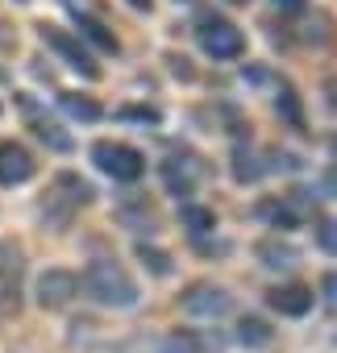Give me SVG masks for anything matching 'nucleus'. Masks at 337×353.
Here are the masks:
<instances>
[{
    "mask_svg": "<svg viewBox=\"0 0 337 353\" xmlns=\"http://www.w3.org/2000/svg\"><path fill=\"white\" fill-rule=\"evenodd\" d=\"M320 295H325V303L337 307V270H329V274L320 279Z\"/></svg>",
    "mask_w": 337,
    "mask_h": 353,
    "instance_id": "4be33fe9",
    "label": "nucleus"
},
{
    "mask_svg": "<svg viewBox=\"0 0 337 353\" xmlns=\"http://www.w3.org/2000/svg\"><path fill=\"white\" fill-rule=\"evenodd\" d=\"M320 245H325V250H337V225H325V229H320Z\"/></svg>",
    "mask_w": 337,
    "mask_h": 353,
    "instance_id": "5701e85b",
    "label": "nucleus"
},
{
    "mask_svg": "<svg viewBox=\"0 0 337 353\" xmlns=\"http://www.w3.org/2000/svg\"><path fill=\"white\" fill-rule=\"evenodd\" d=\"M275 5H279V9H291V13H300V9H304V0H275Z\"/></svg>",
    "mask_w": 337,
    "mask_h": 353,
    "instance_id": "393cba45",
    "label": "nucleus"
},
{
    "mask_svg": "<svg viewBox=\"0 0 337 353\" xmlns=\"http://www.w3.org/2000/svg\"><path fill=\"white\" fill-rule=\"evenodd\" d=\"M229 5H246V0H229Z\"/></svg>",
    "mask_w": 337,
    "mask_h": 353,
    "instance_id": "cd10ccee",
    "label": "nucleus"
},
{
    "mask_svg": "<svg viewBox=\"0 0 337 353\" xmlns=\"http://www.w3.org/2000/svg\"><path fill=\"white\" fill-rule=\"evenodd\" d=\"M21 274H26L21 250L13 241H0V316L17 312V303H21Z\"/></svg>",
    "mask_w": 337,
    "mask_h": 353,
    "instance_id": "0eeeda50",
    "label": "nucleus"
},
{
    "mask_svg": "<svg viewBox=\"0 0 337 353\" xmlns=\"http://www.w3.org/2000/svg\"><path fill=\"white\" fill-rule=\"evenodd\" d=\"M75 295H79V274H75V270H63V266L42 270V274H38V283H34V303H38V307H46V312L67 307Z\"/></svg>",
    "mask_w": 337,
    "mask_h": 353,
    "instance_id": "39448f33",
    "label": "nucleus"
},
{
    "mask_svg": "<svg viewBox=\"0 0 337 353\" xmlns=\"http://www.w3.org/2000/svg\"><path fill=\"white\" fill-rule=\"evenodd\" d=\"M258 258H262V266H271V270H287V266L296 262V250H291V245H279V241H258Z\"/></svg>",
    "mask_w": 337,
    "mask_h": 353,
    "instance_id": "a211bd4d",
    "label": "nucleus"
},
{
    "mask_svg": "<svg viewBox=\"0 0 337 353\" xmlns=\"http://www.w3.org/2000/svg\"><path fill=\"white\" fill-rule=\"evenodd\" d=\"M137 258H142V266H146L154 279H171V274H175V262H171V254H166V250H158V245H146V241H137Z\"/></svg>",
    "mask_w": 337,
    "mask_h": 353,
    "instance_id": "f8f14e48",
    "label": "nucleus"
},
{
    "mask_svg": "<svg viewBox=\"0 0 337 353\" xmlns=\"http://www.w3.org/2000/svg\"><path fill=\"white\" fill-rule=\"evenodd\" d=\"M258 212H262V216H267V221H271L275 229H296V221H300V216H296V212H291L287 204H262Z\"/></svg>",
    "mask_w": 337,
    "mask_h": 353,
    "instance_id": "aec40b11",
    "label": "nucleus"
},
{
    "mask_svg": "<svg viewBox=\"0 0 337 353\" xmlns=\"http://www.w3.org/2000/svg\"><path fill=\"white\" fill-rule=\"evenodd\" d=\"M200 179H204V162L196 154H171L162 162V183L175 200H188L200 188Z\"/></svg>",
    "mask_w": 337,
    "mask_h": 353,
    "instance_id": "423d86ee",
    "label": "nucleus"
},
{
    "mask_svg": "<svg viewBox=\"0 0 337 353\" xmlns=\"http://www.w3.org/2000/svg\"><path fill=\"white\" fill-rule=\"evenodd\" d=\"M34 133H38V141H46L50 150H59V154H71V133H63V125H55V121H34Z\"/></svg>",
    "mask_w": 337,
    "mask_h": 353,
    "instance_id": "f3484780",
    "label": "nucleus"
},
{
    "mask_svg": "<svg viewBox=\"0 0 337 353\" xmlns=\"http://www.w3.org/2000/svg\"><path fill=\"white\" fill-rule=\"evenodd\" d=\"M158 353H196V341H192V336H180V332H175L171 341H166V345L158 349Z\"/></svg>",
    "mask_w": 337,
    "mask_h": 353,
    "instance_id": "412c9836",
    "label": "nucleus"
},
{
    "mask_svg": "<svg viewBox=\"0 0 337 353\" xmlns=\"http://www.w3.org/2000/svg\"><path fill=\"white\" fill-rule=\"evenodd\" d=\"M125 117H133V121H158L154 108H125Z\"/></svg>",
    "mask_w": 337,
    "mask_h": 353,
    "instance_id": "b1692460",
    "label": "nucleus"
},
{
    "mask_svg": "<svg viewBox=\"0 0 337 353\" xmlns=\"http://www.w3.org/2000/svg\"><path fill=\"white\" fill-rule=\"evenodd\" d=\"M75 21H79V34L88 38V42H96L104 54H117L121 46H117V38L108 34V26L104 21H96V17H88V13H75Z\"/></svg>",
    "mask_w": 337,
    "mask_h": 353,
    "instance_id": "ddd939ff",
    "label": "nucleus"
},
{
    "mask_svg": "<svg viewBox=\"0 0 337 353\" xmlns=\"http://www.w3.org/2000/svg\"><path fill=\"white\" fill-rule=\"evenodd\" d=\"M325 183H329V188H337V170H329V179H325Z\"/></svg>",
    "mask_w": 337,
    "mask_h": 353,
    "instance_id": "bb28decb",
    "label": "nucleus"
},
{
    "mask_svg": "<svg viewBox=\"0 0 337 353\" xmlns=\"http://www.w3.org/2000/svg\"><path fill=\"white\" fill-rule=\"evenodd\" d=\"M180 221H184V229H188L192 237H200V233H213V229H217V212H213V208H204V204H184V208H180Z\"/></svg>",
    "mask_w": 337,
    "mask_h": 353,
    "instance_id": "2eb2a0df",
    "label": "nucleus"
},
{
    "mask_svg": "<svg viewBox=\"0 0 337 353\" xmlns=\"http://www.w3.org/2000/svg\"><path fill=\"white\" fill-rule=\"evenodd\" d=\"M275 108H279V112L287 117V125H291V129H304V112H300V96H296L291 88H283V92H279V100H275Z\"/></svg>",
    "mask_w": 337,
    "mask_h": 353,
    "instance_id": "6ab92c4d",
    "label": "nucleus"
},
{
    "mask_svg": "<svg viewBox=\"0 0 337 353\" xmlns=\"http://www.w3.org/2000/svg\"><path fill=\"white\" fill-rule=\"evenodd\" d=\"M79 287L100 303V307H133L137 303V283L117 258H92L88 270L79 274Z\"/></svg>",
    "mask_w": 337,
    "mask_h": 353,
    "instance_id": "f257e3e1",
    "label": "nucleus"
},
{
    "mask_svg": "<svg viewBox=\"0 0 337 353\" xmlns=\"http://www.w3.org/2000/svg\"><path fill=\"white\" fill-rule=\"evenodd\" d=\"M59 104H63V112L75 117V121H100V117H104V108H100L92 96H79V92H63Z\"/></svg>",
    "mask_w": 337,
    "mask_h": 353,
    "instance_id": "4468645a",
    "label": "nucleus"
},
{
    "mask_svg": "<svg viewBox=\"0 0 337 353\" xmlns=\"http://www.w3.org/2000/svg\"><path fill=\"white\" fill-rule=\"evenodd\" d=\"M38 30H42V42H46L71 71H79L84 79H100V67H96L92 50H88L75 34H67V30H59V26H38Z\"/></svg>",
    "mask_w": 337,
    "mask_h": 353,
    "instance_id": "20e7f679",
    "label": "nucleus"
},
{
    "mask_svg": "<svg viewBox=\"0 0 337 353\" xmlns=\"http://www.w3.org/2000/svg\"><path fill=\"white\" fill-rule=\"evenodd\" d=\"M129 5H133V9H150V0H129Z\"/></svg>",
    "mask_w": 337,
    "mask_h": 353,
    "instance_id": "a878e982",
    "label": "nucleus"
},
{
    "mask_svg": "<svg viewBox=\"0 0 337 353\" xmlns=\"http://www.w3.org/2000/svg\"><path fill=\"white\" fill-rule=\"evenodd\" d=\"M34 174H38V162L21 141H13V137L0 141V188H21Z\"/></svg>",
    "mask_w": 337,
    "mask_h": 353,
    "instance_id": "6e6552de",
    "label": "nucleus"
},
{
    "mask_svg": "<svg viewBox=\"0 0 337 353\" xmlns=\"http://www.w3.org/2000/svg\"><path fill=\"white\" fill-rule=\"evenodd\" d=\"M92 162L108 174V179H117V183H137L146 174V154L125 145V141H108V137L92 145Z\"/></svg>",
    "mask_w": 337,
    "mask_h": 353,
    "instance_id": "f03ea898",
    "label": "nucleus"
},
{
    "mask_svg": "<svg viewBox=\"0 0 337 353\" xmlns=\"http://www.w3.org/2000/svg\"><path fill=\"white\" fill-rule=\"evenodd\" d=\"M333 154H337V137H333Z\"/></svg>",
    "mask_w": 337,
    "mask_h": 353,
    "instance_id": "c85d7f7f",
    "label": "nucleus"
},
{
    "mask_svg": "<svg viewBox=\"0 0 337 353\" xmlns=\"http://www.w3.org/2000/svg\"><path fill=\"white\" fill-rule=\"evenodd\" d=\"M267 303H271L279 316L300 320V316L312 312V287H304V283H283V287H275V291L267 295Z\"/></svg>",
    "mask_w": 337,
    "mask_h": 353,
    "instance_id": "9d476101",
    "label": "nucleus"
},
{
    "mask_svg": "<svg viewBox=\"0 0 337 353\" xmlns=\"http://www.w3.org/2000/svg\"><path fill=\"white\" fill-rule=\"evenodd\" d=\"M180 307H184L188 316H204V320H213V316H225V312L233 307V295H229L225 287H217V283H192V287L184 291Z\"/></svg>",
    "mask_w": 337,
    "mask_h": 353,
    "instance_id": "1a4fd4ad",
    "label": "nucleus"
},
{
    "mask_svg": "<svg viewBox=\"0 0 337 353\" xmlns=\"http://www.w3.org/2000/svg\"><path fill=\"white\" fill-rule=\"evenodd\" d=\"M50 200H63L67 212H75V208L92 204V183L79 179L75 170H59V174H55V192H50Z\"/></svg>",
    "mask_w": 337,
    "mask_h": 353,
    "instance_id": "9b49d317",
    "label": "nucleus"
},
{
    "mask_svg": "<svg viewBox=\"0 0 337 353\" xmlns=\"http://www.w3.org/2000/svg\"><path fill=\"white\" fill-rule=\"evenodd\" d=\"M271 328H267V320H258V316H242L238 320V341L246 345V349H267L271 345Z\"/></svg>",
    "mask_w": 337,
    "mask_h": 353,
    "instance_id": "dca6fc26",
    "label": "nucleus"
},
{
    "mask_svg": "<svg viewBox=\"0 0 337 353\" xmlns=\"http://www.w3.org/2000/svg\"><path fill=\"white\" fill-rule=\"evenodd\" d=\"M196 38H200V50H204L209 59H217V63H233V59H242V50H246L242 30H238L233 21H225V17H200Z\"/></svg>",
    "mask_w": 337,
    "mask_h": 353,
    "instance_id": "7ed1b4c3",
    "label": "nucleus"
}]
</instances>
